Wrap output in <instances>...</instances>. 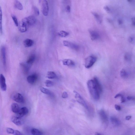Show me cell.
<instances>
[{
	"mask_svg": "<svg viewBox=\"0 0 135 135\" xmlns=\"http://www.w3.org/2000/svg\"><path fill=\"white\" fill-rule=\"evenodd\" d=\"M36 19L33 16H30L24 18L22 19L19 24V30L21 33L26 32L29 27L32 26L35 24Z\"/></svg>",
	"mask_w": 135,
	"mask_h": 135,
	"instance_id": "6da1fadb",
	"label": "cell"
},
{
	"mask_svg": "<svg viewBox=\"0 0 135 135\" xmlns=\"http://www.w3.org/2000/svg\"><path fill=\"white\" fill-rule=\"evenodd\" d=\"M87 84L88 88L92 97L96 100L99 99L101 93L93 80H88Z\"/></svg>",
	"mask_w": 135,
	"mask_h": 135,
	"instance_id": "7a4b0ae2",
	"label": "cell"
},
{
	"mask_svg": "<svg viewBox=\"0 0 135 135\" xmlns=\"http://www.w3.org/2000/svg\"><path fill=\"white\" fill-rule=\"evenodd\" d=\"M97 59V58L95 56L90 55L88 56L85 60V67L87 68H90L95 63Z\"/></svg>",
	"mask_w": 135,
	"mask_h": 135,
	"instance_id": "3957f363",
	"label": "cell"
},
{
	"mask_svg": "<svg viewBox=\"0 0 135 135\" xmlns=\"http://www.w3.org/2000/svg\"><path fill=\"white\" fill-rule=\"evenodd\" d=\"M73 92L75 94V98L77 102L84 106L85 109H88V106L84 98L77 92L74 91Z\"/></svg>",
	"mask_w": 135,
	"mask_h": 135,
	"instance_id": "277c9868",
	"label": "cell"
},
{
	"mask_svg": "<svg viewBox=\"0 0 135 135\" xmlns=\"http://www.w3.org/2000/svg\"><path fill=\"white\" fill-rule=\"evenodd\" d=\"M12 98L16 102L20 103H22L24 102V98L23 96L19 93H13L12 96Z\"/></svg>",
	"mask_w": 135,
	"mask_h": 135,
	"instance_id": "5b68a950",
	"label": "cell"
},
{
	"mask_svg": "<svg viewBox=\"0 0 135 135\" xmlns=\"http://www.w3.org/2000/svg\"><path fill=\"white\" fill-rule=\"evenodd\" d=\"M63 43L64 46L69 47L74 50L78 51L80 47L78 45L71 42L65 40L63 42Z\"/></svg>",
	"mask_w": 135,
	"mask_h": 135,
	"instance_id": "8992f818",
	"label": "cell"
},
{
	"mask_svg": "<svg viewBox=\"0 0 135 135\" xmlns=\"http://www.w3.org/2000/svg\"><path fill=\"white\" fill-rule=\"evenodd\" d=\"M49 10L48 4L46 0L43 1L42 4V12L43 14L45 16H47L48 15Z\"/></svg>",
	"mask_w": 135,
	"mask_h": 135,
	"instance_id": "52a82bcc",
	"label": "cell"
},
{
	"mask_svg": "<svg viewBox=\"0 0 135 135\" xmlns=\"http://www.w3.org/2000/svg\"><path fill=\"white\" fill-rule=\"evenodd\" d=\"M12 122L15 125L20 126L23 124L24 121L21 118L18 116H13L11 119Z\"/></svg>",
	"mask_w": 135,
	"mask_h": 135,
	"instance_id": "ba28073f",
	"label": "cell"
},
{
	"mask_svg": "<svg viewBox=\"0 0 135 135\" xmlns=\"http://www.w3.org/2000/svg\"><path fill=\"white\" fill-rule=\"evenodd\" d=\"M0 85L2 91H5L7 89L6 79L3 74L0 75Z\"/></svg>",
	"mask_w": 135,
	"mask_h": 135,
	"instance_id": "9c48e42d",
	"label": "cell"
},
{
	"mask_svg": "<svg viewBox=\"0 0 135 135\" xmlns=\"http://www.w3.org/2000/svg\"><path fill=\"white\" fill-rule=\"evenodd\" d=\"M89 32L92 40H96L99 38L100 35L97 31L90 30H89Z\"/></svg>",
	"mask_w": 135,
	"mask_h": 135,
	"instance_id": "30bf717a",
	"label": "cell"
},
{
	"mask_svg": "<svg viewBox=\"0 0 135 135\" xmlns=\"http://www.w3.org/2000/svg\"><path fill=\"white\" fill-rule=\"evenodd\" d=\"M1 55L4 67L6 65V50L5 47L2 46L1 49Z\"/></svg>",
	"mask_w": 135,
	"mask_h": 135,
	"instance_id": "8fae6325",
	"label": "cell"
},
{
	"mask_svg": "<svg viewBox=\"0 0 135 135\" xmlns=\"http://www.w3.org/2000/svg\"><path fill=\"white\" fill-rule=\"evenodd\" d=\"M38 77V76L36 74H34L28 76L27 78V81L30 84H33L37 81Z\"/></svg>",
	"mask_w": 135,
	"mask_h": 135,
	"instance_id": "7c38bea8",
	"label": "cell"
},
{
	"mask_svg": "<svg viewBox=\"0 0 135 135\" xmlns=\"http://www.w3.org/2000/svg\"><path fill=\"white\" fill-rule=\"evenodd\" d=\"M29 112V110L27 108L25 107H22L20 109L18 113L17 114V116L21 118L27 114Z\"/></svg>",
	"mask_w": 135,
	"mask_h": 135,
	"instance_id": "4fadbf2b",
	"label": "cell"
},
{
	"mask_svg": "<svg viewBox=\"0 0 135 135\" xmlns=\"http://www.w3.org/2000/svg\"><path fill=\"white\" fill-rule=\"evenodd\" d=\"M20 65L23 73L25 74H27L30 71L31 66L27 64L26 63H21Z\"/></svg>",
	"mask_w": 135,
	"mask_h": 135,
	"instance_id": "5bb4252c",
	"label": "cell"
},
{
	"mask_svg": "<svg viewBox=\"0 0 135 135\" xmlns=\"http://www.w3.org/2000/svg\"><path fill=\"white\" fill-rule=\"evenodd\" d=\"M63 63L65 66L74 67L75 66V63L73 61L70 59H66L63 60Z\"/></svg>",
	"mask_w": 135,
	"mask_h": 135,
	"instance_id": "9a60e30c",
	"label": "cell"
},
{
	"mask_svg": "<svg viewBox=\"0 0 135 135\" xmlns=\"http://www.w3.org/2000/svg\"><path fill=\"white\" fill-rule=\"evenodd\" d=\"M11 107L12 112L17 114L18 113L21 109L18 105L15 103H13L11 105Z\"/></svg>",
	"mask_w": 135,
	"mask_h": 135,
	"instance_id": "2e32d148",
	"label": "cell"
},
{
	"mask_svg": "<svg viewBox=\"0 0 135 135\" xmlns=\"http://www.w3.org/2000/svg\"><path fill=\"white\" fill-rule=\"evenodd\" d=\"M24 45L26 47L32 46L34 43L33 40L30 39H27L24 40L23 42Z\"/></svg>",
	"mask_w": 135,
	"mask_h": 135,
	"instance_id": "e0dca14e",
	"label": "cell"
},
{
	"mask_svg": "<svg viewBox=\"0 0 135 135\" xmlns=\"http://www.w3.org/2000/svg\"><path fill=\"white\" fill-rule=\"evenodd\" d=\"M93 80L94 82H95L96 86L98 87L100 93H101L103 91V88L102 85H101L99 81L97 78L96 77H94Z\"/></svg>",
	"mask_w": 135,
	"mask_h": 135,
	"instance_id": "ac0fdd59",
	"label": "cell"
},
{
	"mask_svg": "<svg viewBox=\"0 0 135 135\" xmlns=\"http://www.w3.org/2000/svg\"><path fill=\"white\" fill-rule=\"evenodd\" d=\"M35 59V55L34 54L31 55L29 57L26 63L27 64L31 66L34 62Z\"/></svg>",
	"mask_w": 135,
	"mask_h": 135,
	"instance_id": "d6986e66",
	"label": "cell"
},
{
	"mask_svg": "<svg viewBox=\"0 0 135 135\" xmlns=\"http://www.w3.org/2000/svg\"><path fill=\"white\" fill-rule=\"evenodd\" d=\"M14 5L15 8L17 9L21 10L23 9V6L21 2L18 0H15Z\"/></svg>",
	"mask_w": 135,
	"mask_h": 135,
	"instance_id": "ffe728a7",
	"label": "cell"
},
{
	"mask_svg": "<svg viewBox=\"0 0 135 135\" xmlns=\"http://www.w3.org/2000/svg\"><path fill=\"white\" fill-rule=\"evenodd\" d=\"M92 14L93 15V16L95 18L97 21L100 24L102 23V19L101 15L99 14L98 13L95 12H92Z\"/></svg>",
	"mask_w": 135,
	"mask_h": 135,
	"instance_id": "44dd1931",
	"label": "cell"
},
{
	"mask_svg": "<svg viewBox=\"0 0 135 135\" xmlns=\"http://www.w3.org/2000/svg\"><path fill=\"white\" fill-rule=\"evenodd\" d=\"M47 77L49 79H54L57 78V76L55 72L49 71L47 73Z\"/></svg>",
	"mask_w": 135,
	"mask_h": 135,
	"instance_id": "7402d4cb",
	"label": "cell"
},
{
	"mask_svg": "<svg viewBox=\"0 0 135 135\" xmlns=\"http://www.w3.org/2000/svg\"><path fill=\"white\" fill-rule=\"evenodd\" d=\"M111 122L114 125L118 126L120 124V121L118 119L114 117H111Z\"/></svg>",
	"mask_w": 135,
	"mask_h": 135,
	"instance_id": "603a6c76",
	"label": "cell"
},
{
	"mask_svg": "<svg viewBox=\"0 0 135 135\" xmlns=\"http://www.w3.org/2000/svg\"><path fill=\"white\" fill-rule=\"evenodd\" d=\"M2 19H3V13H2V8L0 6V33L1 34H3V33Z\"/></svg>",
	"mask_w": 135,
	"mask_h": 135,
	"instance_id": "cb8c5ba5",
	"label": "cell"
},
{
	"mask_svg": "<svg viewBox=\"0 0 135 135\" xmlns=\"http://www.w3.org/2000/svg\"><path fill=\"white\" fill-rule=\"evenodd\" d=\"M99 114L102 120L104 121L107 120V117L105 112L103 110H101L99 112Z\"/></svg>",
	"mask_w": 135,
	"mask_h": 135,
	"instance_id": "d4e9b609",
	"label": "cell"
},
{
	"mask_svg": "<svg viewBox=\"0 0 135 135\" xmlns=\"http://www.w3.org/2000/svg\"><path fill=\"white\" fill-rule=\"evenodd\" d=\"M120 75L121 77L123 78H127L129 76L127 72L124 69H122L121 71Z\"/></svg>",
	"mask_w": 135,
	"mask_h": 135,
	"instance_id": "484cf974",
	"label": "cell"
},
{
	"mask_svg": "<svg viewBox=\"0 0 135 135\" xmlns=\"http://www.w3.org/2000/svg\"><path fill=\"white\" fill-rule=\"evenodd\" d=\"M31 134L33 135H42V132L38 129L33 128L31 130Z\"/></svg>",
	"mask_w": 135,
	"mask_h": 135,
	"instance_id": "4316f807",
	"label": "cell"
},
{
	"mask_svg": "<svg viewBox=\"0 0 135 135\" xmlns=\"http://www.w3.org/2000/svg\"><path fill=\"white\" fill-rule=\"evenodd\" d=\"M40 90L42 93L47 94V95H50L51 94V92L50 90L45 88L44 87H41L40 89Z\"/></svg>",
	"mask_w": 135,
	"mask_h": 135,
	"instance_id": "83f0119b",
	"label": "cell"
},
{
	"mask_svg": "<svg viewBox=\"0 0 135 135\" xmlns=\"http://www.w3.org/2000/svg\"><path fill=\"white\" fill-rule=\"evenodd\" d=\"M58 34L61 37H65L69 35V33L66 31H61L58 33Z\"/></svg>",
	"mask_w": 135,
	"mask_h": 135,
	"instance_id": "f1b7e54d",
	"label": "cell"
},
{
	"mask_svg": "<svg viewBox=\"0 0 135 135\" xmlns=\"http://www.w3.org/2000/svg\"><path fill=\"white\" fill-rule=\"evenodd\" d=\"M12 17L15 26H19L18 22L17 17L15 15H12Z\"/></svg>",
	"mask_w": 135,
	"mask_h": 135,
	"instance_id": "f546056e",
	"label": "cell"
},
{
	"mask_svg": "<svg viewBox=\"0 0 135 135\" xmlns=\"http://www.w3.org/2000/svg\"><path fill=\"white\" fill-rule=\"evenodd\" d=\"M45 84L46 86L48 87H52L54 85V83L51 81L49 80H46V81Z\"/></svg>",
	"mask_w": 135,
	"mask_h": 135,
	"instance_id": "4dcf8cb0",
	"label": "cell"
},
{
	"mask_svg": "<svg viewBox=\"0 0 135 135\" xmlns=\"http://www.w3.org/2000/svg\"><path fill=\"white\" fill-rule=\"evenodd\" d=\"M33 10L34 13L35 15L38 16L39 15V9L35 6H34L33 8Z\"/></svg>",
	"mask_w": 135,
	"mask_h": 135,
	"instance_id": "1f68e13d",
	"label": "cell"
},
{
	"mask_svg": "<svg viewBox=\"0 0 135 135\" xmlns=\"http://www.w3.org/2000/svg\"><path fill=\"white\" fill-rule=\"evenodd\" d=\"M15 130L12 128H8L6 129V132L9 134H13L14 133Z\"/></svg>",
	"mask_w": 135,
	"mask_h": 135,
	"instance_id": "d6a6232c",
	"label": "cell"
},
{
	"mask_svg": "<svg viewBox=\"0 0 135 135\" xmlns=\"http://www.w3.org/2000/svg\"><path fill=\"white\" fill-rule=\"evenodd\" d=\"M131 56L129 54H126L125 55V59L127 61H129L131 60Z\"/></svg>",
	"mask_w": 135,
	"mask_h": 135,
	"instance_id": "836d02e7",
	"label": "cell"
},
{
	"mask_svg": "<svg viewBox=\"0 0 135 135\" xmlns=\"http://www.w3.org/2000/svg\"><path fill=\"white\" fill-rule=\"evenodd\" d=\"M121 103H124L126 102V100L124 96H123L122 94L120 96Z\"/></svg>",
	"mask_w": 135,
	"mask_h": 135,
	"instance_id": "e575fe53",
	"label": "cell"
},
{
	"mask_svg": "<svg viewBox=\"0 0 135 135\" xmlns=\"http://www.w3.org/2000/svg\"><path fill=\"white\" fill-rule=\"evenodd\" d=\"M127 98V100L129 101H133L135 100L134 97L132 96H128Z\"/></svg>",
	"mask_w": 135,
	"mask_h": 135,
	"instance_id": "d590c367",
	"label": "cell"
},
{
	"mask_svg": "<svg viewBox=\"0 0 135 135\" xmlns=\"http://www.w3.org/2000/svg\"><path fill=\"white\" fill-rule=\"evenodd\" d=\"M68 95L67 93L66 92H64L63 93L62 95V97L63 98H67L68 97Z\"/></svg>",
	"mask_w": 135,
	"mask_h": 135,
	"instance_id": "8d00e7d4",
	"label": "cell"
},
{
	"mask_svg": "<svg viewBox=\"0 0 135 135\" xmlns=\"http://www.w3.org/2000/svg\"><path fill=\"white\" fill-rule=\"evenodd\" d=\"M114 107L117 111H120L121 110V107L120 105H114Z\"/></svg>",
	"mask_w": 135,
	"mask_h": 135,
	"instance_id": "74e56055",
	"label": "cell"
},
{
	"mask_svg": "<svg viewBox=\"0 0 135 135\" xmlns=\"http://www.w3.org/2000/svg\"><path fill=\"white\" fill-rule=\"evenodd\" d=\"M135 38L134 37L131 36L130 37L129 39V42L131 43L133 42L134 41Z\"/></svg>",
	"mask_w": 135,
	"mask_h": 135,
	"instance_id": "f35d334b",
	"label": "cell"
},
{
	"mask_svg": "<svg viewBox=\"0 0 135 135\" xmlns=\"http://www.w3.org/2000/svg\"><path fill=\"white\" fill-rule=\"evenodd\" d=\"M13 135H23L21 133L17 130H15Z\"/></svg>",
	"mask_w": 135,
	"mask_h": 135,
	"instance_id": "ab89813d",
	"label": "cell"
},
{
	"mask_svg": "<svg viewBox=\"0 0 135 135\" xmlns=\"http://www.w3.org/2000/svg\"><path fill=\"white\" fill-rule=\"evenodd\" d=\"M71 8L70 6L69 5H68L66 7V12L68 13H69L71 12Z\"/></svg>",
	"mask_w": 135,
	"mask_h": 135,
	"instance_id": "60d3db41",
	"label": "cell"
},
{
	"mask_svg": "<svg viewBox=\"0 0 135 135\" xmlns=\"http://www.w3.org/2000/svg\"><path fill=\"white\" fill-rule=\"evenodd\" d=\"M104 9L107 12H109L110 11V9L109 7L107 6H105L104 8Z\"/></svg>",
	"mask_w": 135,
	"mask_h": 135,
	"instance_id": "b9f144b4",
	"label": "cell"
},
{
	"mask_svg": "<svg viewBox=\"0 0 135 135\" xmlns=\"http://www.w3.org/2000/svg\"><path fill=\"white\" fill-rule=\"evenodd\" d=\"M132 23L133 26H135V18L133 17L131 19Z\"/></svg>",
	"mask_w": 135,
	"mask_h": 135,
	"instance_id": "7bdbcfd3",
	"label": "cell"
},
{
	"mask_svg": "<svg viewBox=\"0 0 135 135\" xmlns=\"http://www.w3.org/2000/svg\"><path fill=\"white\" fill-rule=\"evenodd\" d=\"M122 94L121 93H118L116 94V96L114 97V98H118L119 97H120V96L122 95Z\"/></svg>",
	"mask_w": 135,
	"mask_h": 135,
	"instance_id": "ee69618b",
	"label": "cell"
},
{
	"mask_svg": "<svg viewBox=\"0 0 135 135\" xmlns=\"http://www.w3.org/2000/svg\"><path fill=\"white\" fill-rule=\"evenodd\" d=\"M132 117L131 116H126L125 117L126 120H129Z\"/></svg>",
	"mask_w": 135,
	"mask_h": 135,
	"instance_id": "f6af8a7d",
	"label": "cell"
},
{
	"mask_svg": "<svg viewBox=\"0 0 135 135\" xmlns=\"http://www.w3.org/2000/svg\"><path fill=\"white\" fill-rule=\"evenodd\" d=\"M118 23L119 25H121L122 23V20L121 19H119L118 21Z\"/></svg>",
	"mask_w": 135,
	"mask_h": 135,
	"instance_id": "bcb514c9",
	"label": "cell"
},
{
	"mask_svg": "<svg viewBox=\"0 0 135 135\" xmlns=\"http://www.w3.org/2000/svg\"><path fill=\"white\" fill-rule=\"evenodd\" d=\"M95 135H102L98 133H96L95 134Z\"/></svg>",
	"mask_w": 135,
	"mask_h": 135,
	"instance_id": "7dc6e473",
	"label": "cell"
}]
</instances>
